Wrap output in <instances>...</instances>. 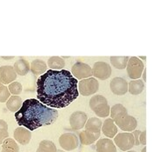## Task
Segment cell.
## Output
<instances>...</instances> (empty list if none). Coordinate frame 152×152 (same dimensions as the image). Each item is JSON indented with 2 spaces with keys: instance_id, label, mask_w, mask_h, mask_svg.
Here are the masks:
<instances>
[{
  "instance_id": "14",
  "label": "cell",
  "mask_w": 152,
  "mask_h": 152,
  "mask_svg": "<svg viewBox=\"0 0 152 152\" xmlns=\"http://www.w3.org/2000/svg\"><path fill=\"white\" fill-rule=\"evenodd\" d=\"M14 139L21 145H27L31 139V132L24 127H18L14 130Z\"/></svg>"
},
{
  "instance_id": "36",
  "label": "cell",
  "mask_w": 152,
  "mask_h": 152,
  "mask_svg": "<svg viewBox=\"0 0 152 152\" xmlns=\"http://www.w3.org/2000/svg\"><path fill=\"white\" fill-rule=\"evenodd\" d=\"M56 152H64V151H63L62 150H57V151Z\"/></svg>"
},
{
  "instance_id": "35",
  "label": "cell",
  "mask_w": 152,
  "mask_h": 152,
  "mask_svg": "<svg viewBox=\"0 0 152 152\" xmlns=\"http://www.w3.org/2000/svg\"><path fill=\"white\" fill-rule=\"evenodd\" d=\"M138 58L140 59V58H142V59H146V57H140V58Z\"/></svg>"
},
{
  "instance_id": "25",
  "label": "cell",
  "mask_w": 152,
  "mask_h": 152,
  "mask_svg": "<svg viewBox=\"0 0 152 152\" xmlns=\"http://www.w3.org/2000/svg\"><path fill=\"white\" fill-rule=\"evenodd\" d=\"M129 57H110L111 64L118 70H124L127 66V63L129 61Z\"/></svg>"
},
{
  "instance_id": "39",
  "label": "cell",
  "mask_w": 152,
  "mask_h": 152,
  "mask_svg": "<svg viewBox=\"0 0 152 152\" xmlns=\"http://www.w3.org/2000/svg\"><path fill=\"white\" fill-rule=\"evenodd\" d=\"M1 85H3V84H2V83H0V86H1Z\"/></svg>"
},
{
  "instance_id": "19",
  "label": "cell",
  "mask_w": 152,
  "mask_h": 152,
  "mask_svg": "<svg viewBox=\"0 0 152 152\" xmlns=\"http://www.w3.org/2000/svg\"><path fill=\"white\" fill-rule=\"evenodd\" d=\"M31 71L35 76H40L47 71L46 63L40 59H36L31 64Z\"/></svg>"
},
{
  "instance_id": "26",
  "label": "cell",
  "mask_w": 152,
  "mask_h": 152,
  "mask_svg": "<svg viewBox=\"0 0 152 152\" xmlns=\"http://www.w3.org/2000/svg\"><path fill=\"white\" fill-rule=\"evenodd\" d=\"M57 148L53 142L49 140H43L40 142L37 152H56Z\"/></svg>"
},
{
  "instance_id": "17",
  "label": "cell",
  "mask_w": 152,
  "mask_h": 152,
  "mask_svg": "<svg viewBox=\"0 0 152 152\" xmlns=\"http://www.w3.org/2000/svg\"><path fill=\"white\" fill-rule=\"evenodd\" d=\"M102 125H103V123L99 118L91 117V118L87 120L84 127H85V130H87V131H89L91 133L100 135L101 134Z\"/></svg>"
},
{
  "instance_id": "16",
  "label": "cell",
  "mask_w": 152,
  "mask_h": 152,
  "mask_svg": "<svg viewBox=\"0 0 152 152\" xmlns=\"http://www.w3.org/2000/svg\"><path fill=\"white\" fill-rule=\"evenodd\" d=\"M96 152H117L115 143L109 138H102L96 144Z\"/></svg>"
},
{
  "instance_id": "31",
  "label": "cell",
  "mask_w": 152,
  "mask_h": 152,
  "mask_svg": "<svg viewBox=\"0 0 152 152\" xmlns=\"http://www.w3.org/2000/svg\"><path fill=\"white\" fill-rule=\"evenodd\" d=\"M131 133H132V135L134 137V139H135V146L139 145L140 144V142H139V135L141 134V131L140 130H134Z\"/></svg>"
},
{
  "instance_id": "2",
  "label": "cell",
  "mask_w": 152,
  "mask_h": 152,
  "mask_svg": "<svg viewBox=\"0 0 152 152\" xmlns=\"http://www.w3.org/2000/svg\"><path fill=\"white\" fill-rule=\"evenodd\" d=\"M58 117V110L48 107L35 98L25 100L21 108L15 113L18 124L30 131L50 125L56 122Z\"/></svg>"
},
{
  "instance_id": "21",
  "label": "cell",
  "mask_w": 152,
  "mask_h": 152,
  "mask_svg": "<svg viewBox=\"0 0 152 152\" xmlns=\"http://www.w3.org/2000/svg\"><path fill=\"white\" fill-rule=\"evenodd\" d=\"M22 98L18 96H11L6 102V107L11 112H17L22 106Z\"/></svg>"
},
{
  "instance_id": "22",
  "label": "cell",
  "mask_w": 152,
  "mask_h": 152,
  "mask_svg": "<svg viewBox=\"0 0 152 152\" xmlns=\"http://www.w3.org/2000/svg\"><path fill=\"white\" fill-rule=\"evenodd\" d=\"M144 89V83L140 79L131 80L128 83V91L132 95H139Z\"/></svg>"
},
{
  "instance_id": "20",
  "label": "cell",
  "mask_w": 152,
  "mask_h": 152,
  "mask_svg": "<svg viewBox=\"0 0 152 152\" xmlns=\"http://www.w3.org/2000/svg\"><path fill=\"white\" fill-rule=\"evenodd\" d=\"M99 137H100V135L93 134L87 130H84V131L80 132L78 139L80 140V142L83 145H91V144L94 143L96 141H97Z\"/></svg>"
},
{
  "instance_id": "8",
  "label": "cell",
  "mask_w": 152,
  "mask_h": 152,
  "mask_svg": "<svg viewBox=\"0 0 152 152\" xmlns=\"http://www.w3.org/2000/svg\"><path fill=\"white\" fill-rule=\"evenodd\" d=\"M59 144L64 151H70L78 147L79 139L76 134L72 132H66L60 136Z\"/></svg>"
},
{
  "instance_id": "9",
  "label": "cell",
  "mask_w": 152,
  "mask_h": 152,
  "mask_svg": "<svg viewBox=\"0 0 152 152\" xmlns=\"http://www.w3.org/2000/svg\"><path fill=\"white\" fill-rule=\"evenodd\" d=\"M71 74L76 79L83 80L91 77L92 69L87 64L83 62H77L71 68Z\"/></svg>"
},
{
  "instance_id": "1",
  "label": "cell",
  "mask_w": 152,
  "mask_h": 152,
  "mask_svg": "<svg viewBox=\"0 0 152 152\" xmlns=\"http://www.w3.org/2000/svg\"><path fill=\"white\" fill-rule=\"evenodd\" d=\"M77 83L69 70H47L37 81V100L52 109L65 108L78 97Z\"/></svg>"
},
{
  "instance_id": "24",
  "label": "cell",
  "mask_w": 152,
  "mask_h": 152,
  "mask_svg": "<svg viewBox=\"0 0 152 152\" xmlns=\"http://www.w3.org/2000/svg\"><path fill=\"white\" fill-rule=\"evenodd\" d=\"M48 65L50 70H60L65 66V62L60 57H51L48 60Z\"/></svg>"
},
{
  "instance_id": "4",
  "label": "cell",
  "mask_w": 152,
  "mask_h": 152,
  "mask_svg": "<svg viewBox=\"0 0 152 152\" xmlns=\"http://www.w3.org/2000/svg\"><path fill=\"white\" fill-rule=\"evenodd\" d=\"M126 70L130 79L132 80L139 79L142 77V71L144 70V64L138 58L131 57L129 58L127 63Z\"/></svg>"
},
{
  "instance_id": "23",
  "label": "cell",
  "mask_w": 152,
  "mask_h": 152,
  "mask_svg": "<svg viewBox=\"0 0 152 152\" xmlns=\"http://www.w3.org/2000/svg\"><path fill=\"white\" fill-rule=\"evenodd\" d=\"M1 152H19V147L12 138H6L2 143Z\"/></svg>"
},
{
  "instance_id": "5",
  "label": "cell",
  "mask_w": 152,
  "mask_h": 152,
  "mask_svg": "<svg viewBox=\"0 0 152 152\" xmlns=\"http://www.w3.org/2000/svg\"><path fill=\"white\" fill-rule=\"evenodd\" d=\"M78 92L83 96L93 95L99 90V83L95 77H89L78 82Z\"/></svg>"
},
{
  "instance_id": "13",
  "label": "cell",
  "mask_w": 152,
  "mask_h": 152,
  "mask_svg": "<svg viewBox=\"0 0 152 152\" xmlns=\"http://www.w3.org/2000/svg\"><path fill=\"white\" fill-rule=\"evenodd\" d=\"M17 78V73L11 65H4L0 67V83L4 84H10Z\"/></svg>"
},
{
  "instance_id": "34",
  "label": "cell",
  "mask_w": 152,
  "mask_h": 152,
  "mask_svg": "<svg viewBox=\"0 0 152 152\" xmlns=\"http://www.w3.org/2000/svg\"><path fill=\"white\" fill-rule=\"evenodd\" d=\"M146 151H147V150H146V147H144V148L142 150V151L141 152H146Z\"/></svg>"
},
{
  "instance_id": "27",
  "label": "cell",
  "mask_w": 152,
  "mask_h": 152,
  "mask_svg": "<svg viewBox=\"0 0 152 152\" xmlns=\"http://www.w3.org/2000/svg\"><path fill=\"white\" fill-rule=\"evenodd\" d=\"M125 113H128L126 108L120 104H117L112 106L110 109V117H111L112 120H115L116 118L125 114Z\"/></svg>"
},
{
  "instance_id": "28",
  "label": "cell",
  "mask_w": 152,
  "mask_h": 152,
  "mask_svg": "<svg viewBox=\"0 0 152 152\" xmlns=\"http://www.w3.org/2000/svg\"><path fill=\"white\" fill-rule=\"evenodd\" d=\"M9 137L8 132V124L4 120L0 119V144L4 142V141Z\"/></svg>"
},
{
  "instance_id": "37",
  "label": "cell",
  "mask_w": 152,
  "mask_h": 152,
  "mask_svg": "<svg viewBox=\"0 0 152 152\" xmlns=\"http://www.w3.org/2000/svg\"><path fill=\"white\" fill-rule=\"evenodd\" d=\"M125 152H137V151H125Z\"/></svg>"
},
{
  "instance_id": "10",
  "label": "cell",
  "mask_w": 152,
  "mask_h": 152,
  "mask_svg": "<svg viewBox=\"0 0 152 152\" xmlns=\"http://www.w3.org/2000/svg\"><path fill=\"white\" fill-rule=\"evenodd\" d=\"M91 69H92V76L100 80L108 79L110 77L111 72H112L110 65L105 62H102V61L96 62Z\"/></svg>"
},
{
  "instance_id": "6",
  "label": "cell",
  "mask_w": 152,
  "mask_h": 152,
  "mask_svg": "<svg viewBox=\"0 0 152 152\" xmlns=\"http://www.w3.org/2000/svg\"><path fill=\"white\" fill-rule=\"evenodd\" d=\"M114 137L116 145L123 151H128L135 146V139L131 132L118 133Z\"/></svg>"
},
{
  "instance_id": "11",
  "label": "cell",
  "mask_w": 152,
  "mask_h": 152,
  "mask_svg": "<svg viewBox=\"0 0 152 152\" xmlns=\"http://www.w3.org/2000/svg\"><path fill=\"white\" fill-rule=\"evenodd\" d=\"M112 93L117 96H123L128 92V82L123 77H115L110 83Z\"/></svg>"
},
{
  "instance_id": "32",
  "label": "cell",
  "mask_w": 152,
  "mask_h": 152,
  "mask_svg": "<svg viewBox=\"0 0 152 152\" xmlns=\"http://www.w3.org/2000/svg\"><path fill=\"white\" fill-rule=\"evenodd\" d=\"M139 142L142 145H146V130L141 131V134L139 135Z\"/></svg>"
},
{
  "instance_id": "30",
  "label": "cell",
  "mask_w": 152,
  "mask_h": 152,
  "mask_svg": "<svg viewBox=\"0 0 152 152\" xmlns=\"http://www.w3.org/2000/svg\"><path fill=\"white\" fill-rule=\"evenodd\" d=\"M11 93L9 89L5 85L0 86V103H6L7 100L10 98Z\"/></svg>"
},
{
  "instance_id": "38",
  "label": "cell",
  "mask_w": 152,
  "mask_h": 152,
  "mask_svg": "<svg viewBox=\"0 0 152 152\" xmlns=\"http://www.w3.org/2000/svg\"><path fill=\"white\" fill-rule=\"evenodd\" d=\"M4 58V59H11V58Z\"/></svg>"
},
{
  "instance_id": "29",
  "label": "cell",
  "mask_w": 152,
  "mask_h": 152,
  "mask_svg": "<svg viewBox=\"0 0 152 152\" xmlns=\"http://www.w3.org/2000/svg\"><path fill=\"white\" fill-rule=\"evenodd\" d=\"M8 89H9L10 93L12 94L13 96H18L22 92L23 86L19 82H12V83L9 84Z\"/></svg>"
},
{
  "instance_id": "18",
  "label": "cell",
  "mask_w": 152,
  "mask_h": 152,
  "mask_svg": "<svg viewBox=\"0 0 152 152\" xmlns=\"http://www.w3.org/2000/svg\"><path fill=\"white\" fill-rule=\"evenodd\" d=\"M14 70L17 73V75L19 76H25L28 74V72L31 70V65L29 62L25 59H19L14 64Z\"/></svg>"
},
{
  "instance_id": "15",
  "label": "cell",
  "mask_w": 152,
  "mask_h": 152,
  "mask_svg": "<svg viewBox=\"0 0 152 152\" xmlns=\"http://www.w3.org/2000/svg\"><path fill=\"white\" fill-rule=\"evenodd\" d=\"M101 130L105 137L109 138H113L117 134V126L111 118H107L102 125Z\"/></svg>"
},
{
  "instance_id": "12",
  "label": "cell",
  "mask_w": 152,
  "mask_h": 152,
  "mask_svg": "<svg viewBox=\"0 0 152 152\" xmlns=\"http://www.w3.org/2000/svg\"><path fill=\"white\" fill-rule=\"evenodd\" d=\"M88 120V117L83 111H75L70 117V127L73 129H81L85 125Z\"/></svg>"
},
{
  "instance_id": "3",
  "label": "cell",
  "mask_w": 152,
  "mask_h": 152,
  "mask_svg": "<svg viewBox=\"0 0 152 152\" xmlns=\"http://www.w3.org/2000/svg\"><path fill=\"white\" fill-rule=\"evenodd\" d=\"M90 107L98 117H107L110 115V107L108 101L102 95H96L90 100Z\"/></svg>"
},
{
  "instance_id": "33",
  "label": "cell",
  "mask_w": 152,
  "mask_h": 152,
  "mask_svg": "<svg viewBox=\"0 0 152 152\" xmlns=\"http://www.w3.org/2000/svg\"><path fill=\"white\" fill-rule=\"evenodd\" d=\"M143 74H142V77H143V81H146V70H143Z\"/></svg>"
},
{
  "instance_id": "7",
  "label": "cell",
  "mask_w": 152,
  "mask_h": 152,
  "mask_svg": "<svg viewBox=\"0 0 152 152\" xmlns=\"http://www.w3.org/2000/svg\"><path fill=\"white\" fill-rule=\"evenodd\" d=\"M113 121L117 126H118L123 131H126V132L133 131L137 126V119L132 116H129L128 113L120 116Z\"/></svg>"
}]
</instances>
